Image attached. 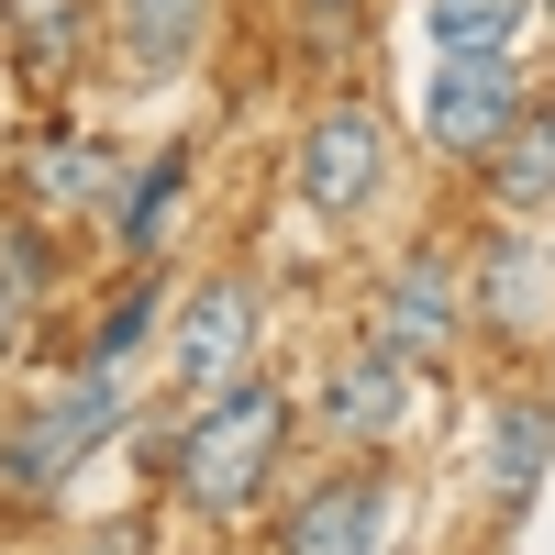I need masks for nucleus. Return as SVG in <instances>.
Returning a JSON list of instances; mask_svg holds the SVG:
<instances>
[{"instance_id":"nucleus-1","label":"nucleus","mask_w":555,"mask_h":555,"mask_svg":"<svg viewBox=\"0 0 555 555\" xmlns=\"http://www.w3.org/2000/svg\"><path fill=\"white\" fill-rule=\"evenodd\" d=\"M278 444H289V400H278L267 378H234V389H211V400H201V423H190V455H178V489H190V512L234 522L245 500L267 489Z\"/></svg>"},{"instance_id":"nucleus-2","label":"nucleus","mask_w":555,"mask_h":555,"mask_svg":"<svg viewBox=\"0 0 555 555\" xmlns=\"http://www.w3.org/2000/svg\"><path fill=\"white\" fill-rule=\"evenodd\" d=\"M112 434H133V411H122L112 378H89V366H78L56 400H34L23 423H0V489H12V500H56Z\"/></svg>"},{"instance_id":"nucleus-3","label":"nucleus","mask_w":555,"mask_h":555,"mask_svg":"<svg viewBox=\"0 0 555 555\" xmlns=\"http://www.w3.org/2000/svg\"><path fill=\"white\" fill-rule=\"evenodd\" d=\"M389 156H400L389 112L345 89V101H322V112L300 122V201H311L322 222H366L378 190H389Z\"/></svg>"},{"instance_id":"nucleus-4","label":"nucleus","mask_w":555,"mask_h":555,"mask_svg":"<svg viewBox=\"0 0 555 555\" xmlns=\"http://www.w3.org/2000/svg\"><path fill=\"white\" fill-rule=\"evenodd\" d=\"M256 322H267V289H256L245 267L201 278V289L178 300V334H167V366H178V400H211V389L256 378Z\"/></svg>"},{"instance_id":"nucleus-5","label":"nucleus","mask_w":555,"mask_h":555,"mask_svg":"<svg viewBox=\"0 0 555 555\" xmlns=\"http://www.w3.org/2000/svg\"><path fill=\"white\" fill-rule=\"evenodd\" d=\"M467 322L478 311H467V267H455V245H411L400 278L378 289V322H366V334H378L400 366H444Z\"/></svg>"},{"instance_id":"nucleus-6","label":"nucleus","mask_w":555,"mask_h":555,"mask_svg":"<svg viewBox=\"0 0 555 555\" xmlns=\"http://www.w3.org/2000/svg\"><path fill=\"white\" fill-rule=\"evenodd\" d=\"M522 112H533V89H522V67H512V44H500V56H444V67H434V101H423L434 145H455V156H489Z\"/></svg>"},{"instance_id":"nucleus-7","label":"nucleus","mask_w":555,"mask_h":555,"mask_svg":"<svg viewBox=\"0 0 555 555\" xmlns=\"http://www.w3.org/2000/svg\"><path fill=\"white\" fill-rule=\"evenodd\" d=\"M467 311L489 322L500 356H533V345L555 334V267H544V245H533V234H500V245L467 267Z\"/></svg>"},{"instance_id":"nucleus-8","label":"nucleus","mask_w":555,"mask_h":555,"mask_svg":"<svg viewBox=\"0 0 555 555\" xmlns=\"http://www.w3.org/2000/svg\"><path fill=\"white\" fill-rule=\"evenodd\" d=\"M378 533H389V478L334 467L322 489H300L289 522H278V555H378Z\"/></svg>"},{"instance_id":"nucleus-9","label":"nucleus","mask_w":555,"mask_h":555,"mask_svg":"<svg viewBox=\"0 0 555 555\" xmlns=\"http://www.w3.org/2000/svg\"><path fill=\"white\" fill-rule=\"evenodd\" d=\"M400 411H411V366L366 334L334 356V378H322V434L334 444H366V434H400Z\"/></svg>"},{"instance_id":"nucleus-10","label":"nucleus","mask_w":555,"mask_h":555,"mask_svg":"<svg viewBox=\"0 0 555 555\" xmlns=\"http://www.w3.org/2000/svg\"><path fill=\"white\" fill-rule=\"evenodd\" d=\"M112 34H122V56H133V78H178L201 56V34H211V0H112Z\"/></svg>"},{"instance_id":"nucleus-11","label":"nucleus","mask_w":555,"mask_h":555,"mask_svg":"<svg viewBox=\"0 0 555 555\" xmlns=\"http://www.w3.org/2000/svg\"><path fill=\"white\" fill-rule=\"evenodd\" d=\"M544 467H555V411L544 400H500L489 411V489H500V512H533Z\"/></svg>"},{"instance_id":"nucleus-12","label":"nucleus","mask_w":555,"mask_h":555,"mask_svg":"<svg viewBox=\"0 0 555 555\" xmlns=\"http://www.w3.org/2000/svg\"><path fill=\"white\" fill-rule=\"evenodd\" d=\"M44 289H56V245H44V222H0V366L23 356Z\"/></svg>"},{"instance_id":"nucleus-13","label":"nucleus","mask_w":555,"mask_h":555,"mask_svg":"<svg viewBox=\"0 0 555 555\" xmlns=\"http://www.w3.org/2000/svg\"><path fill=\"white\" fill-rule=\"evenodd\" d=\"M489 201L512 211V222L555 201V112H522V122L489 145Z\"/></svg>"},{"instance_id":"nucleus-14","label":"nucleus","mask_w":555,"mask_h":555,"mask_svg":"<svg viewBox=\"0 0 555 555\" xmlns=\"http://www.w3.org/2000/svg\"><path fill=\"white\" fill-rule=\"evenodd\" d=\"M156 311H167V278H156V267H133V278H122V300H112L101 322H89L78 366H89V378H122V356L145 345V334H156Z\"/></svg>"},{"instance_id":"nucleus-15","label":"nucleus","mask_w":555,"mask_h":555,"mask_svg":"<svg viewBox=\"0 0 555 555\" xmlns=\"http://www.w3.org/2000/svg\"><path fill=\"white\" fill-rule=\"evenodd\" d=\"M533 23V0H434V44L444 56H500Z\"/></svg>"},{"instance_id":"nucleus-16","label":"nucleus","mask_w":555,"mask_h":555,"mask_svg":"<svg viewBox=\"0 0 555 555\" xmlns=\"http://www.w3.org/2000/svg\"><path fill=\"white\" fill-rule=\"evenodd\" d=\"M190 190V145H167V156H145V178H133V201H122V245L133 256H156V234H167V201Z\"/></svg>"},{"instance_id":"nucleus-17","label":"nucleus","mask_w":555,"mask_h":555,"mask_svg":"<svg viewBox=\"0 0 555 555\" xmlns=\"http://www.w3.org/2000/svg\"><path fill=\"white\" fill-rule=\"evenodd\" d=\"M44 190H56V201H89V190H101V156H89V145H44Z\"/></svg>"},{"instance_id":"nucleus-18","label":"nucleus","mask_w":555,"mask_h":555,"mask_svg":"<svg viewBox=\"0 0 555 555\" xmlns=\"http://www.w3.org/2000/svg\"><path fill=\"white\" fill-rule=\"evenodd\" d=\"M544 12H555V0H544Z\"/></svg>"}]
</instances>
